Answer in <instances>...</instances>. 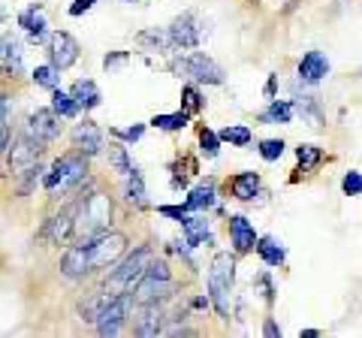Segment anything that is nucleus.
<instances>
[{
    "mask_svg": "<svg viewBox=\"0 0 362 338\" xmlns=\"http://www.w3.org/2000/svg\"><path fill=\"white\" fill-rule=\"evenodd\" d=\"M112 223V199L106 194H78L76 199V239L82 235H100Z\"/></svg>",
    "mask_w": 362,
    "mask_h": 338,
    "instance_id": "1",
    "label": "nucleus"
},
{
    "mask_svg": "<svg viewBox=\"0 0 362 338\" xmlns=\"http://www.w3.org/2000/svg\"><path fill=\"white\" fill-rule=\"evenodd\" d=\"M235 284V257L233 254H214L211 269H209V296L214 311L221 314L223 320H230V290Z\"/></svg>",
    "mask_w": 362,
    "mask_h": 338,
    "instance_id": "2",
    "label": "nucleus"
},
{
    "mask_svg": "<svg viewBox=\"0 0 362 338\" xmlns=\"http://www.w3.org/2000/svg\"><path fill=\"white\" fill-rule=\"evenodd\" d=\"M88 175V157L82 151H70V154H61L42 175V187L45 190H76L78 185L85 182Z\"/></svg>",
    "mask_w": 362,
    "mask_h": 338,
    "instance_id": "3",
    "label": "nucleus"
},
{
    "mask_svg": "<svg viewBox=\"0 0 362 338\" xmlns=\"http://www.w3.org/2000/svg\"><path fill=\"white\" fill-rule=\"evenodd\" d=\"M169 70L178 78H194L197 85H223V66L209 58L206 52H190V54H175L169 61Z\"/></svg>",
    "mask_w": 362,
    "mask_h": 338,
    "instance_id": "4",
    "label": "nucleus"
},
{
    "mask_svg": "<svg viewBox=\"0 0 362 338\" xmlns=\"http://www.w3.org/2000/svg\"><path fill=\"white\" fill-rule=\"evenodd\" d=\"M151 260H154V251L148 245H139L133 254H127L118 263V269H112V275L106 278L103 290H109L112 296H115V293H124V290H133V284L145 275V269L151 266Z\"/></svg>",
    "mask_w": 362,
    "mask_h": 338,
    "instance_id": "5",
    "label": "nucleus"
},
{
    "mask_svg": "<svg viewBox=\"0 0 362 338\" xmlns=\"http://www.w3.org/2000/svg\"><path fill=\"white\" fill-rule=\"evenodd\" d=\"M169 33H173V42L178 52H190L202 46V42L209 40L211 33V21L202 18L199 13H194V9H187V13H181L173 18V25H169Z\"/></svg>",
    "mask_w": 362,
    "mask_h": 338,
    "instance_id": "6",
    "label": "nucleus"
},
{
    "mask_svg": "<svg viewBox=\"0 0 362 338\" xmlns=\"http://www.w3.org/2000/svg\"><path fill=\"white\" fill-rule=\"evenodd\" d=\"M127 251V235L124 233H100L94 242L88 245V260H90V272L109 269L121 260V254Z\"/></svg>",
    "mask_w": 362,
    "mask_h": 338,
    "instance_id": "7",
    "label": "nucleus"
},
{
    "mask_svg": "<svg viewBox=\"0 0 362 338\" xmlns=\"http://www.w3.org/2000/svg\"><path fill=\"white\" fill-rule=\"evenodd\" d=\"M45 145H49V142H42V139L33 136V133L25 130V133L18 136L16 145H9V151L4 154V161H6V166L13 169L16 175H21L28 166L40 163V157H42V151H45Z\"/></svg>",
    "mask_w": 362,
    "mask_h": 338,
    "instance_id": "8",
    "label": "nucleus"
},
{
    "mask_svg": "<svg viewBox=\"0 0 362 338\" xmlns=\"http://www.w3.org/2000/svg\"><path fill=\"white\" fill-rule=\"evenodd\" d=\"M133 302H136L133 290L115 293V296H112V299L106 302L103 314H100V320H97V332H100V335H118V332H121V326H124V320H127L130 308H133Z\"/></svg>",
    "mask_w": 362,
    "mask_h": 338,
    "instance_id": "9",
    "label": "nucleus"
},
{
    "mask_svg": "<svg viewBox=\"0 0 362 338\" xmlns=\"http://www.w3.org/2000/svg\"><path fill=\"white\" fill-rule=\"evenodd\" d=\"M40 239L52 242V245H66L70 239H76V202L73 206H66V209H61L54 218L45 221Z\"/></svg>",
    "mask_w": 362,
    "mask_h": 338,
    "instance_id": "10",
    "label": "nucleus"
},
{
    "mask_svg": "<svg viewBox=\"0 0 362 338\" xmlns=\"http://www.w3.org/2000/svg\"><path fill=\"white\" fill-rule=\"evenodd\" d=\"M45 52H49V64H54L58 70H70V66L78 61V52L82 49H78V42L66 30H54Z\"/></svg>",
    "mask_w": 362,
    "mask_h": 338,
    "instance_id": "11",
    "label": "nucleus"
},
{
    "mask_svg": "<svg viewBox=\"0 0 362 338\" xmlns=\"http://www.w3.org/2000/svg\"><path fill=\"white\" fill-rule=\"evenodd\" d=\"M73 148L82 151L85 157H97L100 151H106V139H103V130L97 127L94 121H78L73 127Z\"/></svg>",
    "mask_w": 362,
    "mask_h": 338,
    "instance_id": "12",
    "label": "nucleus"
},
{
    "mask_svg": "<svg viewBox=\"0 0 362 338\" xmlns=\"http://www.w3.org/2000/svg\"><path fill=\"white\" fill-rule=\"evenodd\" d=\"M18 25L25 28L28 40L33 42V46H49L52 33H49V21H45V9H42L40 4H33V6H28V9H21Z\"/></svg>",
    "mask_w": 362,
    "mask_h": 338,
    "instance_id": "13",
    "label": "nucleus"
},
{
    "mask_svg": "<svg viewBox=\"0 0 362 338\" xmlns=\"http://www.w3.org/2000/svg\"><path fill=\"white\" fill-rule=\"evenodd\" d=\"M25 130L42 142H54L61 136V115L54 109H37V112H30Z\"/></svg>",
    "mask_w": 362,
    "mask_h": 338,
    "instance_id": "14",
    "label": "nucleus"
},
{
    "mask_svg": "<svg viewBox=\"0 0 362 338\" xmlns=\"http://www.w3.org/2000/svg\"><path fill=\"white\" fill-rule=\"evenodd\" d=\"M226 230H230V242H233V251H235V254L254 251L257 242H259L254 223L247 221L245 215H230V221H226Z\"/></svg>",
    "mask_w": 362,
    "mask_h": 338,
    "instance_id": "15",
    "label": "nucleus"
},
{
    "mask_svg": "<svg viewBox=\"0 0 362 338\" xmlns=\"http://www.w3.org/2000/svg\"><path fill=\"white\" fill-rule=\"evenodd\" d=\"M329 70H332L329 58H326L323 52H317V49L305 52V54H302V61H299V66H296V73H299V82H302V85H317V82H323V78L329 76Z\"/></svg>",
    "mask_w": 362,
    "mask_h": 338,
    "instance_id": "16",
    "label": "nucleus"
},
{
    "mask_svg": "<svg viewBox=\"0 0 362 338\" xmlns=\"http://www.w3.org/2000/svg\"><path fill=\"white\" fill-rule=\"evenodd\" d=\"M173 281H163V278H151V275H142L139 281H136L133 287V296L139 305H145V302H163L166 296H173Z\"/></svg>",
    "mask_w": 362,
    "mask_h": 338,
    "instance_id": "17",
    "label": "nucleus"
},
{
    "mask_svg": "<svg viewBox=\"0 0 362 338\" xmlns=\"http://www.w3.org/2000/svg\"><path fill=\"white\" fill-rule=\"evenodd\" d=\"M160 323H163V305H160V302H145L142 311H139V317H136V323H133V332L145 335V338L160 335L163 332Z\"/></svg>",
    "mask_w": 362,
    "mask_h": 338,
    "instance_id": "18",
    "label": "nucleus"
},
{
    "mask_svg": "<svg viewBox=\"0 0 362 338\" xmlns=\"http://www.w3.org/2000/svg\"><path fill=\"white\" fill-rule=\"evenodd\" d=\"M88 272H90L88 247H82V245L66 247V254H64V260H61V275L70 278V281H78V278H85Z\"/></svg>",
    "mask_w": 362,
    "mask_h": 338,
    "instance_id": "19",
    "label": "nucleus"
},
{
    "mask_svg": "<svg viewBox=\"0 0 362 338\" xmlns=\"http://www.w3.org/2000/svg\"><path fill=\"white\" fill-rule=\"evenodd\" d=\"M4 73L9 78L25 73V52H21V42L16 37H9V33H4Z\"/></svg>",
    "mask_w": 362,
    "mask_h": 338,
    "instance_id": "20",
    "label": "nucleus"
},
{
    "mask_svg": "<svg viewBox=\"0 0 362 338\" xmlns=\"http://www.w3.org/2000/svg\"><path fill=\"white\" fill-rule=\"evenodd\" d=\"M109 299H112L109 290H94V293H88V296L78 302V317H82L85 323H94V326H97L100 314H103V308H106Z\"/></svg>",
    "mask_w": 362,
    "mask_h": 338,
    "instance_id": "21",
    "label": "nucleus"
},
{
    "mask_svg": "<svg viewBox=\"0 0 362 338\" xmlns=\"http://www.w3.org/2000/svg\"><path fill=\"white\" fill-rule=\"evenodd\" d=\"M124 199H127V206L133 209H148V194H145V182L139 175V169H133L130 175H124Z\"/></svg>",
    "mask_w": 362,
    "mask_h": 338,
    "instance_id": "22",
    "label": "nucleus"
},
{
    "mask_svg": "<svg viewBox=\"0 0 362 338\" xmlns=\"http://www.w3.org/2000/svg\"><path fill=\"white\" fill-rule=\"evenodd\" d=\"M181 230H185V239L199 247V245H211V230H209V221L202 215H187L181 221Z\"/></svg>",
    "mask_w": 362,
    "mask_h": 338,
    "instance_id": "23",
    "label": "nucleus"
},
{
    "mask_svg": "<svg viewBox=\"0 0 362 338\" xmlns=\"http://www.w3.org/2000/svg\"><path fill=\"white\" fill-rule=\"evenodd\" d=\"M136 42H139L142 49H151V52H173L175 49L169 28H148V30H142L139 37H136Z\"/></svg>",
    "mask_w": 362,
    "mask_h": 338,
    "instance_id": "24",
    "label": "nucleus"
},
{
    "mask_svg": "<svg viewBox=\"0 0 362 338\" xmlns=\"http://www.w3.org/2000/svg\"><path fill=\"white\" fill-rule=\"evenodd\" d=\"M70 91H73V97L78 100V106H82L85 112L97 109L100 103H103V94H100V88H97L94 78H78V82L70 88Z\"/></svg>",
    "mask_w": 362,
    "mask_h": 338,
    "instance_id": "25",
    "label": "nucleus"
},
{
    "mask_svg": "<svg viewBox=\"0 0 362 338\" xmlns=\"http://www.w3.org/2000/svg\"><path fill=\"white\" fill-rule=\"evenodd\" d=\"M257 254L263 257V263H269V266H284V260H287V247L281 245V239H275V235H263V239L257 242Z\"/></svg>",
    "mask_w": 362,
    "mask_h": 338,
    "instance_id": "26",
    "label": "nucleus"
},
{
    "mask_svg": "<svg viewBox=\"0 0 362 338\" xmlns=\"http://www.w3.org/2000/svg\"><path fill=\"white\" fill-rule=\"evenodd\" d=\"M296 118V103L293 100H272L269 109L259 115L263 124H290Z\"/></svg>",
    "mask_w": 362,
    "mask_h": 338,
    "instance_id": "27",
    "label": "nucleus"
},
{
    "mask_svg": "<svg viewBox=\"0 0 362 338\" xmlns=\"http://www.w3.org/2000/svg\"><path fill=\"white\" fill-rule=\"evenodd\" d=\"M230 187H233V197L239 202H251L259 194V175L257 173H239L230 182Z\"/></svg>",
    "mask_w": 362,
    "mask_h": 338,
    "instance_id": "28",
    "label": "nucleus"
},
{
    "mask_svg": "<svg viewBox=\"0 0 362 338\" xmlns=\"http://www.w3.org/2000/svg\"><path fill=\"white\" fill-rule=\"evenodd\" d=\"M293 103H296V112L305 121H311V127H320V103L314 94H299V88L293 85Z\"/></svg>",
    "mask_w": 362,
    "mask_h": 338,
    "instance_id": "29",
    "label": "nucleus"
},
{
    "mask_svg": "<svg viewBox=\"0 0 362 338\" xmlns=\"http://www.w3.org/2000/svg\"><path fill=\"white\" fill-rule=\"evenodd\" d=\"M214 206H218V197H214V182L199 185V187H194L187 194V209L190 211H209Z\"/></svg>",
    "mask_w": 362,
    "mask_h": 338,
    "instance_id": "30",
    "label": "nucleus"
},
{
    "mask_svg": "<svg viewBox=\"0 0 362 338\" xmlns=\"http://www.w3.org/2000/svg\"><path fill=\"white\" fill-rule=\"evenodd\" d=\"M106 157H109V163L115 173L121 175H130L133 173V161H130V151H127V145H121V142H109V148H106Z\"/></svg>",
    "mask_w": 362,
    "mask_h": 338,
    "instance_id": "31",
    "label": "nucleus"
},
{
    "mask_svg": "<svg viewBox=\"0 0 362 338\" xmlns=\"http://www.w3.org/2000/svg\"><path fill=\"white\" fill-rule=\"evenodd\" d=\"M52 109L58 112L61 118H76L78 112H82V106H78V100L73 97V91H52Z\"/></svg>",
    "mask_w": 362,
    "mask_h": 338,
    "instance_id": "32",
    "label": "nucleus"
},
{
    "mask_svg": "<svg viewBox=\"0 0 362 338\" xmlns=\"http://www.w3.org/2000/svg\"><path fill=\"white\" fill-rule=\"evenodd\" d=\"M61 70L54 64H42V66H37V70L30 73V78H33V85L37 88H45V91H58L61 88V76H58Z\"/></svg>",
    "mask_w": 362,
    "mask_h": 338,
    "instance_id": "33",
    "label": "nucleus"
},
{
    "mask_svg": "<svg viewBox=\"0 0 362 338\" xmlns=\"http://www.w3.org/2000/svg\"><path fill=\"white\" fill-rule=\"evenodd\" d=\"M187 121H190V112H169V115H154L151 118V127L157 130H166V133H175L181 127H187Z\"/></svg>",
    "mask_w": 362,
    "mask_h": 338,
    "instance_id": "34",
    "label": "nucleus"
},
{
    "mask_svg": "<svg viewBox=\"0 0 362 338\" xmlns=\"http://www.w3.org/2000/svg\"><path fill=\"white\" fill-rule=\"evenodd\" d=\"M221 139L230 142V145H235V148H245V145L254 139V133H251V127H247V124H230V127L221 130Z\"/></svg>",
    "mask_w": 362,
    "mask_h": 338,
    "instance_id": "35",
    "label": "nucleus"
},
{
    "mask_svg": "<svg viewBox=\"0 0 362 338\" xmlns=\"http://www.w3.org/2000/svg\"><path fill=\"white\" fill-rule=\"evenodd\" d=\"M221 133H214L211 127H199V151L202 157H209V161H214V157L221 154Z\"/></svg>",
    "mask_w": 362,
    "mask_h": 338,
    "instance_id": "36",
    "label": "nucleus"
},
{
    "mask_svg": "<svg viewBox=\"0 0 362 338\" xmlns=\"http://www.w3.org/2000/svg\"><path fill=\"white\" fill-rule=\"evenodd\" d=\"M296 161H299L302 169L320 166V161H323V148H317V145H299V148H296Z\"/></svg>",
    "mask_w": 362,
    "mask_h": 338,
    "instance_id": "37",
    "label": "nucleus"
},
{
    "mask_svg": "<svg viewBox=\"0 0 362 338\" xmlns=\"http://www.w3.org/2000/svg\"><path fill=\"white\" fill-rule=\"evenodd\" d=\"M181 100H185V106H181V109L190 112V115H199V112L206 109V100H202V94L197 91L194 85H187L185 91H181Z\"/></svg>",
    "mask_w": 362,
    "mask_h": 338,
    "instance_id": "38",
    "label": "nucleus"
},
{
    "mask_svg": "<svg viewBox=\"0 0 362 338\" xmlns=\"http://www.w3.org/2000/svg\"><path fill=\"white\" fill-rule=\"evenodd\" d=\"M284 148H287V145H284V139H263V142H259V157H263V161H281V154H284Z\"/></svg>",
    "mask_w": 362,
    "mask_h": 338,
    "instance_id": "39",
    "label": "nucleus"
},
{
    "mask_svg": "<svg viewBox=\"0 0 362 338\" xmlns=\"http://www.w3.org/2000/svg\"><path fill=\"white\" fill-rule=\"evenodd\" d=\"M21 175H25V178H21V187H18V190H21V194H28V190L45 175V169H42V163H33V166H28Z\"/></svg>",
    "mask_w": 362,
    "mask_h": 338,
    "instance_id": "40",
    "label": "nucleus"
},
{
    "mask_svg": "<svg viewBox=\"0 0 362 338\" xmlns=\"http://www.w3.org/2000/svg\"><path fill=\"white\" fill-rule=\"evenodd\" d=\"M341 190H344L347 197H359V194H362V173L350 169V173L341 178Z\"/></svg>",
    "mask_w": 362,
    "mask_h": 338,
    "instance_id": "41",
    "label": "nucleus"
},
{
    "mask_svg": "<svg viewBox=\"0 0 362 338\" xmlns=\"http://www.w3.org/2000/svg\"><path fill=\"white\" fill-rule=\"evenodd\" d=\"M127 64H130V52H109L103 58V70L115 73V70H121V66H127Z\"/></svg>",
    "mask_w": 362,
    "mask_h": 338,
    "instance_id": "42",
    "label": "nucleus"
},
{
    "mask_svg": "<svg viewBox=\"0 0 362 338\" xmlns=\"http://www.w3.org/2000/svg\"><path fill=\"white\" fill-rule=\"evenodd\" d=\"M112 133L124 142H139L142 133H145V124H133V127H121V130H112Z\"/></svg>",
    "mask_w": 362,
    "mask_h": 338,
    "instance_id": "43",
    "label": "nucleus"
},
{
    "mask_svg": "<svg viewBox=\"0 0 362 338\" xmlns=\"http://www.w3.org/2000/svg\"><path fill=\"white\" fill-rule=\"evenodd\" d=\"M157 211H160V215L163 218H173V221H185L187 215H190V209H187V202H185V206H160V209H157Z\"/></svg>",
    "mask_w": 362,
    "mask_h": 338,
    "instance_id": "44",
    "label": "nucleus"
},
{
    "mask_svg": "<svg viewBox=\"0 0 362 338\" xmlns=\"http://www.w3.org/2000/svg\"><path fill=\"white\" fill-rule=\"evenodd\" d=\"M145 275H151V278H163V281H173V272H169L166 260H151V266L145 269Z\"/></svg>",
    "mask_w": 362,
    "mask_h": 338,
    "instance_id": "45",
    "label": "nucleus"
},
{
    "mask_svg": "<svg viewBox=\"0 0 362 338\" xmlns=\"http://www.w3.org/2000/svg\"><path fill=\"white\" fill-rule=\"evenodd\" d=\"M13 124V103H9V97L4 94L0 97V127H9Z\"/></svg>",
    "mask_w": 362,
    "mask_h": 338,
    "instance_id": "46",
    "label": "nucleus"
},
{
    "mask_svg": "<svg viewBox=\"0 0 362 338\" xmlns=\"http://www.w3.org/2000/svg\"><path fill=\"white\" fill-rule=\"evenodd\" d=\"M257 284H259V287H263V299H266V302H269V305H272V302H275V287H272V278H269V275L263 272V275H259V278H257Z\"/></svg>",
    "mask_w": 362,
    "mask_h": 338,
    "instance_id": "47",
    "label": "nucleus"
},
{
    "mask_svg": "<svg viewBox=\"0 0 362 338\" xmlns=\"http://www.w3.org/2000/svg\"><path fill=\"white\" fill-rule=\"evenodd\" d=\"M94 4H97V0H73L70 16H73V18H78L82 13H88V9H94Z\"/></svg>",
    "mask_w": 362,
    "mask_h": 338,
    "instance_id": "48",
    "label": "nucleus"
},
{
    "mask_svg": "<svg viewBox=\"0 0 362 338\" xmlns=\"http://www.w3.org/2000/svg\"><path fill=\"white\" fill-rule=\"evenodd\" d=\"M263 335H269V338H281V326L275 323V317H266V323H263Z\"/></svg>",
    "mask_w": 362,
    "mask_h": 338,
    "instance_id": "49",
    "label": "nucleus"
},
{
    "mask_svg": "<svg viewBox=\"0 0 362 338\" xmlns=\"http://www.w3.org/2000/svg\"><path fill=\"white\" fill-rule=\"evenodd\" d=\"M211 305V296H209V293H206V296H197L194 302H190V308H209Z\"/></svg>",
    "mask_w": 362,
    "mask_h": 338,
    "instance_id": "50",
    "label": "nucleus"
},
{
    "mask_svg": "<svg viewBox=\"0 0 362 338\" xmlns=\"http://www.w3.org/2000/svg\"><path fill=\"white\" fill-rule=\"evenodd\" d=\"M173 187H175V190L187 187V175H181V173H173Z\"/></svg>",
    "mask_w": 362,
    "mask_h": 338,
    "instance_id": "51",
    "label": "nucleus"
},
{
    "mask_svg": "<svg viewBox=\"0 0 362 338\" xmlns=\"http://www.w3.org/2000/svg\"><path fill=\"white\" fill-rule=\"evenodd\" d=\"M275 78H278V76H269V82H266V97L275 94Z\"/></svg>",
    "mask_w": 362,
    "mask_h": 338,
    "instance_id": "52",
    "label": "nucleus"
},
{
    "mask_svg": "<svg viewBox=\"0 0 362 338\" xmlns=\"http://www.w3.org/2000/svg\"><path fill=\"white\" fill-rule=\"evenodd\" d=\"M299 335H305V338H317V335H320V330H302Z\"/></svg>",
    "mask_w": 362,
    "mask_h": 338,
    "instance_id": "53",
    "label": "nucleus"
},
{
    "mask_svg": "<svg viewBox=\"0 0 362 338\" xmlns=\"http://www.w3.org/2000/svg\"><path fill=\"white\" fill-rule=\"evenodd\" d=\"M127 4H133V0H127Z\"/></svg>",
    "mask_w": 362,
    "mask_h": 338,
    "instance_id": "54",
    "label": "nucleus"
}]
</instances>
